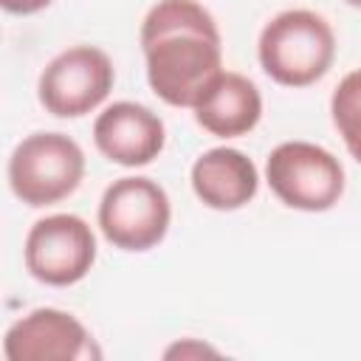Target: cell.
Wrapping results in <instances>:
<instances>
[{
	"mask_svg": "<svg viewBox=\"0 0 361 361\" xmlns=\"http://www.w3.org/2000/svg\"><path fill=\"white\" fill-rule=\"evenodd\" d=\"M192 110H195V121L206 133L217 138H240L259 124L262 96L248 76L234 71H220L200 93Z\"/></svg>",
	"mask_w": 361,
	"mask_h": 361,
	"instance_id": "obj_11",
	"label": "cell"
},
{
	"mask_svg": "<svg viewBox=\"0 0 361 361\" xmlns=\"http://www.w3.org/2000/svg\"><path fill=\"white\" fill-rule=\"evenodd\" d=\"M85 178V152L65 133H31L8 158V186L31 209L71 197Z\"/></svg>",
	"mask_w": 361,
	"mask_h": 361,
	"instance_id": "obj_3",
	"label": "cell"
},
{
	"mask_svg": "<svg viewBox=\"0 0 361 361\" xmlns=\"http://www.w3.org/2000/svg\"><path fill=\"white\" fill-rule=\"evenodd\" d=\"M172 223V203L166 189L141 175L113 180L99 203V228L113 248L149 251Z\"/></svg>",
	"mask_w": 361,
	"mask_h": 361,
	"instance_id": "obj_4",
	"label": "cell"
},
{
	"mask_svg": "<svg viewBox=\"0 0 361 361\" xmlns=\"http://www.w3.org/2000/svg\"><path fill=\"white\" fill-rule=\"evenodd\" d=\"M141 51L152 93L172 107H195L223 71V37L197 0H158L141 23Z\"/></svg>",
	"mask_w": 361,
	"mask_h": 361,
	"instance_id": "obj_1",
	"label": "cell"
},
{
	"mask_svg": "<svg viewBox=\"0 0 361 361\" xmlns=\"http://www.w3.org/2000/svg\"><path fill=\"white\" fill-rule=\"evenodd\" d=\"M262 71L285 87L319 82L336 59V34L330 23L310 8H288L265 23L257 42Z\"/></svg>",
	"mask_w": 361,
	"mask_h": 361,
	"instance_id": "obj_2",
	"label": "cell"
},
{
	"mask_svg": "<svg viewBox=\"0 0 361 361\" xmlns=\"http://www.w3.org/2000/svg\"><path fill=\"white\" fill-rule=\"evenodd\" d=\"M333 124L347 147V152L361 164V68L350 71L330 96Z\"/></svg>",
	"mask_w": 361,
	"mask_h": 361,
	"instance_id": "obj_12",
	"label": "cell"
},
{
	"mask_svg": "<svg viewBox=\"0 0 361 361\" xmlns=\"http://www.w3.org/2000/svg\"><path fill=\"white\" fill-rule=\"evenodd\" d=\"M51 3H54V0H0L3 11H8V14H23V17L48 8Z\"/></svg>",
	"mask_w": 361,
	"mask_h": 361,
	"instance_id": "obj_13",
	"label": "cell"
},
{
	"mask_svg": "<svg viewBox=\"0 0 361 361\" xmlns=\"http://www.w3.org/2000/svg\"><path fill=\"white\" fill-rule=\"evenodd\" d=\"M265 180L271 192L299 212H327L344 195L341 161L310 141H282L265 161Z\"/></svg>",
	"mask_w": 361,
	"mask_h": 361,
	"instance_id": "obj_5",
	"label": "cell"
},
{
	"mask_svg": "<svg viewBox=\"0 0 361 361\" xmlns=\"http://www.w3.org/2000/svg\"><path fill=\"white\" fill-rule=\"evenodd\" d=\"M23 259L42 285H76L96 262V234L79 214H48L28 228Z\"/></svg>",
	"mask_w": 361,
	"mask_h": 361,
	"instance_id": "obj_7",
	"label": "cell"
},
{
	"mask_svg": "<svg viewBox=\"0 0 361 361\" xmlns=\"http://www.w3.org/2000/svg\"><path fill=\"white\" fill-rule=\"evenodd\" d=\"M344 3H350V6H355V8H361V0H344Z\"/></svg>",
	"mask_w": 361,
	"mask_h": 361,
	"instance_id": "obj_14",
	"label": "cell"
},
{
	"mask_svg": "<svg viewBox=\"0 0 361 361\" xmlns=\"http://www.w3.org/2000/svg\"><path fill=\"white\" fill-rule=\"evenodd\" d=\"M189 178L197 200L214 212H237L259 192V172L254 161L234 147L206 149L192 164Z\"/></svg>",
	"mask_w": 361,
	"mask_h": 361,
	"instance_id": "obj_10",
	"label": "cell"
},
{
	"mask_svg": "<svg viewBox=\"0 0 361 361\" xmlns=\"http://www.w3.org/2000/svg\"><path fill=\"white\" fill-rule=\"evenodd\" d=\"M113 82L116 71L102 48L73 45L42 68L37 99L56 118H82L110 96Z\"/></svg>",
	"mask_w": 361,
	"mask_h": 361,
	"instance_id": "obj_6",
	"label": "cell"
},
{
	"mask_svg": "<svg viewBox=\"0 0 361 361\" xmlns=\"http://www.w3.org/2000/svg\"><path fill=\"white\" fill-rule=\"evenodd\" d=\"M93 141L107 161L135 169L161 155L166 127L158 113L138 102H113L93 121Z\"/></svg>",
	"mask_w": 361,
	"mask_h": 361,
	"instance_id": "obj_9",
	"label": "cell"
},
{
	"mask_svg": "<svg viewBox=\"0 0 361 361\" xmlns=\"http://www.w3.org/2000/svg\"><path fill=\"white\" fill-rule=\"evenodd\" d=\"M3 355L8 361H85L99 358L102 350L76 316L37 307L6 330Z\"/></svg>",
	"mask_w": 361,
	"mask_h": 361,
	"instance_id": "obj_8",
	"label": "cell"
}]
</instances>
